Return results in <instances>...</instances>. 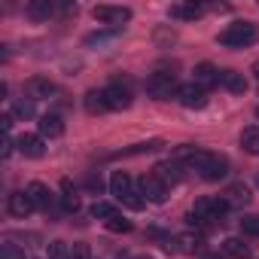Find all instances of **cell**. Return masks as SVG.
<instances>
[{
  "mask_svg": "<svg viewBox=\"0 0 259 259\" xmlns=\"http://www.w3.org/2000/svg\"><path fill=\"white\" fill-rule=\"evenodd\" d=\"M195 85H201L204 92L207 89H213V85H220V70L213 67V64H198L195 67V79H192Z\"/></svg>",
  "mask_w": 259,
  "mask_h": 259,
  "instance_id": "9a60e30c",
  "label": "cell"
},
{
  "mask_svg": "<svg viewBox=\"0 0 259 259\" xmlns=\"http://www.w3.org/2000/svg\"><path fill=\"white\" fill-rule=\"evenodd\" d=\"M256 40V25L250 22H232L223 34H220V43L229 46V49H244Z\"/></svg>",
  "mask_w": 259,
  "mask_h": 259,
  "instance_id": "277c9868",
  "label": "cell"
},
{
  "mask_svg": "<svg viewBox=\"0 0 259 259\" xmlns=\"http://www.w3.org/2000/svg\"><path fill=\"white\" fill-rule=\"evenodd\" d=\"M177 244H180V250H183V253H201V250H204L201 235H192V232L180 235V238H177Z\"/></svg>",
  "mask_w": 259,
  "mask_h": 259,
  "instance_id": "603a6c76",
  "label": "cell"
},
{
  "mask_svg": "<svg viewBox=\"0 0 259 259\" xmlns=\"http://www.w3.org/2000/svg\"><path fill=\"white\" fill-rule=\"evenodd\" d=\"M110 195L116 201H122L125 207H132V210H144V204H147L141 186L132 180V174H125V171H116L110 177Z\"/></svg>",
  "mask_w": 259,
  "mask_h": 259,
  "instance_id": "3957f363",
  "label": "cell"
},
{
  "mask_svg": "<svg viewBox=\"0 0 259 259\" xmlns=\"http://www.w3.org/2000/svg\"><path fill=\"white\" fill-rule=\"evenodd\" d=\"M177 159H180L183 165L195 168V171H198L204 180H210V183H217V180H223V177L229 174V162H226L223 156H217V153H204V150L183 147V150L177 153Z\"/></svg>",
  "mask_w": 259,
  "mask_h": 259,
  "instance_id": "6da1fadb",
  "label": "cell"
},
{
  "mask_svg": "<svg viewBox=\"0 0 259 259\" xmlns=\"http://www.w3.org/2000/svg\"><path fill=\"white\" fill-rule=\"evenodd\" d=\"M220 85L226 92H232V95H244L247 92V79L238 70H220Z\"/></svg>",
  "mask_w": 259,
  "mask_h": 259,
  "instance_id": "7c38bea8",
  "label": "cell"
},
{
  "mask_svg": "<svg viewBox=\"0 0 259 259\" xmlns=\"http://www.w3.org/2000/svg\"><path fill=\"white\" fill-rule=\"evenodd\" d=\"M226 201H229V207H241V204H247L250 201V189L244 186V183H235V186H229L226 189V195H223Z\"/></svg>",
  "mask_w": 259,
  "mask_h": 259,
  "instance_id": "d6986e66",
  "label": "cell"
},
{
  "mask_svg": "<svg viewBox=\"0 0 259 259\" xmlns=\"http://www.w3.org/2000/svg\"><path fill=\"white\" fill-rule=\"evenodd\" d=\"M141 259H150V256H141Z\"/></svg>",
  "mask_w": 259,
  "mask_h": 259,
  "instance_id": "8d00e7d4",
  "label": "cell"
},
{
  "mask_svg": "<svg viewBox=\"0 0 259 259\" xmlns=\"http://www.w3.org/2000/svg\"><path fill=\"white\" fill-rule=\"evenodd\" d=\"M92 217H95V220H104V223H110L113 217H119V210H116L110 201H95V204H92Z\"/></svg>",
  "mask_w": 259,
  "mask_h": 259,
  "instance_id": "484cf974",
  "label": "cell"
},
{
  "mask_svg": "<svg viewBox=\"0 0 259 259\" xmlns=\"http://www.w3.org/2000/svg\"><path fill=\"white\" fill-rule=\"evenodd\" d=\"M256 79H259V64H256Z\"/></svg>",
  "mask_w": 259,
  "mask_h": 259,
  "instance_id": "e575fe53",
  "label": "cell"
},
{
  "mask_svg": "<svg viewBox=\"0 0 259 259\" xmlns=\"http://www.w3.org/2000/svg\"><path fill=\"white\" fill-rule=\"evenodd\" d=\"M226 213H229V201L226 198H213V195H204L195 201L192 207V223L195 226H204V229H213V226H223L226 223Z\"/></svg>",
  "mask_w": 259,
  "mask_h": 259,
  "instance_id": "7a4b0ae2",
  "label": "cell"
},
{
  "mask_svg": "<svg viewBox=\"0 0 259 259\" xmlns=\"http://www.w3.org/2000/svg\"><path fill=\"white\" fill-rule=\"evenodd\" d=\"M177 101H180L186 110H201V107L207 104V92H204L201 85H195V82H186V85H180Z\"/></svg>",
  "mask_w": 259,
  "mask_h": 259,
  "instance_id": "ba28073f",
  "label": "cell"
},
{
  "mask_svg": "<svg viewBox=\"0 0 259 259\" xmlns=\"http://www.w3.org/2000/svg\"><path fill=\"white\" fill-rule=\"evenodd\" d=\"M25 92H28V101H40V98H49L55 92V85L49 79H43V76H34V79H28Z\"/></svg>",
  "mask_w": 259,
  "mask_h": 259,
  "instance_id": "2e32d148",
  "label": "cell"
},
{
  "mask_svg": "<svg viewBox=\"0 0 259 259\" xmlns=\"http://www.w3.org/2000/svg\"><path fill=\"white\" fill-rule=\"evenodd\" d=\"M61 204H64L67 213H76V210H79V195L73 192L70 180H61Z\"/></svg>",
  "mask_w": 259,
  "mask_h": 259,
  "instance_id": "44dd1931",
  "label": "cell"
},
{
  "mask_svg": "<svg viewBox=\"0 0 259 259\" xmlns=\"http://www.w3.org/2000/svg\"><path fill=\"white\" fill-rule=\"evenodd\" d=\"M16 147H19V153L28 156V159H43V153H46V138H40V135H22V138L16 141Z\"/></svg>",
  "mask_w": 259,
  "mask_h": 259,
  "instance_id": "30bf717a",
  "label": "cell"
},
{
  "mask_svg": "<svg viewBox=\"0 0 259 259\" xmlns=\"http://www.w3.org/2000/svg\"><path fill=\"white\" fill-rule=\"evenodd\" d=\"M70 259H92L89 244H73V247H70Z\"/></svg>",
  "mask_w": 259,
  "mask_h": 259,
  "instance_id": "1f68e13d",
  "label": "cell"
},
{
  "mask_svg": "<svg viewBox=\"0 0 259 259\" xmlns=\"http://www.w3.org/2000/svg\"><path fill=\"white\" fill-rule=\"evenodd\" d=\"M241 147L250 156H259V128H244L241 132Z\"/></svg>",
  "mask_w": 259,
  "mask_h": 259,
  "instance_id": "cb8c5ba5",
  "label": "cell"
},
{
  "mask_svg": "<svg viewBox=\"0 0 259 259\" xmlns=\"http://www.w3.org/2000/svg\"><path fill=\"white\" fill-rule=\"evenodd\" d=\"M138 186H141V192H144L147 201H153V204H165L168 201V183L159 174H144L138 180Z\"/></svg>",
  "mask_w": 259,
  "mask_h": 259,
  "instance_id": "8992f818",
  "label": "cell"
},
{
  "mask_svg": "<svg viewBox=\"0 0 259 259\" xmlns=\"http://www.w3.org/2000/svg\"><path fill=\"white\" fill-rule=\"evenodd\" d=\"M28 195H31V201H34V207L37 210H52V204H55V198H52V192L43 186V183H31L28 186Z\"/></svg>",
  "mask_w": 259,
  "mask_h": 259,
  "instance_id": "4fadbf2b",
  "label": "cell"
},
{
  "mask_svg": "<svg viewBox=\"0 0 259 259\" xmlns=\"http://www.w3.org/2000/svg\"><path fill=\"white\" fill-rule=\"evenodd\" d=\"M0 259H28V256H25L22 247H16V244H4V247H0Z\"/></svg>",
  "mask_w": 259,
  "mask_h": 259,
  "instance_id": "f1b7e54d",
  "label": "cell"
},
{
  "mask_svg": "<svg viewBox=\"0 0 259 259\" xmlns=\"http://www.w3.org/2000/svg\"><path fill=\"white\" fill-rule=\"evenodd\" d=\"M52 13H55L52 0H31V4H28V16L31 19H49Z\"/></svg>",
  "mask_w": 259,
  "mask_h": 259,
  "instance_id": "7402d4cb",
  "label": "cell"
},
{
  "mask_svg": "<svg viewBox=\"0 0 259 259\" xmlns=\"http://www.w3.org/2000/svg\"><path fill=\"white\" fill-rule=\"evenodd\" d=\"M49 259H70V244L52 241V244H49Z\"/></svg>",
  "mask_w": 259,
  "mask_h": 259,
  "instance_id": "83f0119b",
  "label": "cell"
},
{
  "mask_svg": "<svg viewBox=\"0 0 259 259\" xmlns=\"http://www.w3.org/2000/svg\"><path fill=\"white\" fill-rule=\"evenodd\" d=\"M256 183H259V177H256Z\"/></svg>",
  "mask_w": 259,
  "mask_h": 259,
  "instance_id": "74e56055",
  "label": "cell"
},
{
  "mask_svg": "<svg viewBox=\"0 0 259 259\" xmlns=\"http://www.w3.org/2000/svg\"><path fill=\"white\" fill-rule=\"evenodd\" d=\"M104 98H107L110 110H128L132 107V89H128V82H119V79L104 89Z\"/></svg>",
  "mask_w": 259,
  "mask_h": 259,
  "instance_id": "52a82bcc",
  "label": "cell"
},
{
  "mask_svg": "<svg viewBox=\"0 0 259 259\" xmlns=\"http://www.w3.org/2000/svg\"><path fill=\"white\" fill-rule=\"evenodd\" d=\"M201 259H226V256H223V253H204Z\"/></svg>",
  "mask_w": 259,
  "mask_h": 259,
  "instance_id": "836d02e7",
  "label": "cell"
},
{
  "mask_svg": "<svg viewBox=\"0 0 259 259\" xmlns=\"http://www.w3.org/2000/svg\"><path fill=\"white\" fill-rule=\"evenodd\" d=\"M92 16L101 22V25H122V22H128V19H132V10H128V7H95L92 10Z\"/></svg>",
  "mask_w": 259,
  "mask_h": 259,
  "instance_id": "9c48e42d",
  "label": "cell"
},
{
  "mask_svg": "<svg viewBox=\"0 0 259 259\" xmlns=\"http://www.w3.org/2000/svg\"><path fill=\"white\" fill-rule=\"evenodd\" d=\"M64 135V119L58 116V113H46V116H40V138H61Z\"/></svg>",
  "mask_w": 259,
  "mask_h": 259,
  "instance_id": "8fae6325",
  "label": "cell"
},
{
  "mask_svg": "<svg viewBox=\"0 0 259 259\" xmlns=\"http://www.w3.org/2000/svg\"><path fill=\"white\" fill-rule=\"evenodd\" d=\"M201 16H204L201 4H177V7H171V19H180V22H195Z\"/></svg>",
  "mask_w": 259,
  "mask_h": 259,
  "instance_id": "e0dca14e",
  "label": "cell"
},
{
  "mask_svg": "<svg viewBox=\"0 0 259 259\" xmlns=\"http://www.w3.org/2000/svg\"><path fill=\"white\" fill-rule=\"evenodd\" d=\"M13 150H16V141H13V135L7 132V138H4V159H10V156H13Z\"/></svg>",
  "mask_w": 259,
  "mask_h": 259,
  "instance_id": "d6a6232c",
  "label": "cell"
},
{
  "mask_svg": "<svg viewBox=\"0 0 259 259\" xmlns=\"http://www.w3.org/2000/svg\"><path fill=\"white\" fill-rule=\"evenodd\" d=\"M13 113H16V116H22V119H28V116H34V101H16V107H13Z\"/></svg>",
  "mask_w": 259,
  "mask_h": 259,
  "instance_id": "f546056e",
  "label": "cell"
},
{
  "mask_svg": "<svg viewBox=\"0 0 259 259\" xmlns=\"http://www.w3.org/2000/svg\"><path fill=\"white\" fill-rule=\"evenodd\" d=\"M223 253L232 259H250V247L244 244V238H226L223 241Z\"/></svg>",
  "mask_w": 259,
  "mask_h": 259,
  "instance_id": "ac0fdd59",
  "label": "cell"
},
{
  "mask_svg": "<svg viewBox=\"0 0 259 259\" xmlns=\"http://www.w3.org/2000/svg\"><path fill=\"white\" fill-rule=\"evenodd\" d=\"M107 229H110V232H132V223H128L125 217H113V220L107 223Z\"/></svg>",
  "mask_w": 259,
  "mask_h": 259,
  "instance_id": "4dcf8cb0",
  "label": "cell"
},
{
  "mask_svg": "<svg viewBox=\"0 0 259 259\" xmlns=\"http://www.w3.org/2000/svg\"><path fill=\"white\" fill-rule=\"evenodd\" d=\"M256 116H259V107H256Z\"/></svg>",
  "mask_w": 259,
  "mask_h": 259,
  "instance_id": "d590c367",
  "label": "cell"
},
{
  "mask_svg": "<svg viewBox=\"0 0 259 259\" xmlns=\"http://www.w3.org/2000/svg\"><path fill=\"white\" fill-rule=\"evenodd\" d=\"M241 232L250 235V238H259V213H247L241 220Z\"/></svg>",
  "mask_w": 259,
  "mask_h": 259,
  "instance_id": "4316f807",
  "label": "cell"
},
{
  "mask_svg": "<svg viewBox=\"0 0 259 259\" xmlns=\"http://www.w3.org/2000/svg\"><path fill=\"white\" fill-rule=\"evenodd\" d=\"M7 207H10V213H13V217H22V220H25L31 210H37L28 192H13V195H10V201H7Z\"/></svg>",
  "mask_w": 259,
  "mask_h": 259,
  "instance_id": "5bb4252c",
  "label": "cell"
},
{
  "mask_svg": "<svg viewBox=\"0 0 259 259\" xmlns=\"http://www.w3.org/2000/svg\"><path fill=\"white\" fill-rule=\"evenodd\" d=\"M85 110L92 113V116H98V113H107L110 107H107V98H104V89H95V92H89L85 95Z\"/></svg>",
  "mask_w": 259,
  "mask_h": 259,
  "instance_id": "ffe728a7",
  "label": "cell"
},
{
  "mask_svg": "<svg viewBox=\"0 0 259 259\" xmlns=\"http://www.w3.org/2000/svg\"><path fill=\"white\" fill-rule=\"evenodd\" d=\"M153 174H159L165 183H177V180H180V162H165V165H159Z\"/></svg>",
  "mask_w": 259,
  "mask_h": 259,
  "instance_id": "d4e9b609",
  "label": "cell"
},
{
  "mask_svg": "<svg viewBox=\"0 0 259 259\" xmlns=\"http://www.w3.org/2000/svg\"><path fill=\"white\" fill-rule=\"evenodd\" d=\"M147 92H150L153 98L165 101V98L177 95V92H180V85H177V76H174V73H168V70H156V73H150V76H147Z\"/></svg>",
  "mask_w": 259,
  "mask_h": 259,
  "instance_id": "5b68a950",
  "label": "cell"
}]
</instances>
